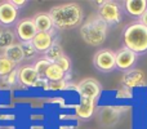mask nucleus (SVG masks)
I'll use <instances>...</instances> for the list:
<instances>
[{"mask_svg":"<svg viewBox=\"0 0 147 129\" xmlns=\"http://www.w3.org/2000/svg\"><path fill=\"white\" fill-rule=\"evenodd\" d=\"M32 20H34V22H35L38 32H49V31H52L54 28L48 13H43V12L36 13L32 17Z\"/></svg>","mask_w":147,"mask_h":129,"instance_id":"nucleus-16","label":"nucleus"},{"mask_svg":"<svg viewBox=\"0 0 147 129\" xmlns=\"http://www.w3.org/2000/svg\"><path fill=\"white\" fill-rule=\"evenodd\" d=\"M27 119L30 123H36V124H41L43 122H45L47 115L44 112H28Z\"/></svg>","mask_w":147,"mask_h":129,"instance_id":"nucleus-28","label":"nucleus"},{"mask_svg":"<svg viewBox=\"0 0 147 129\" xmlns=\"http://www.w3.org/2000/svg\"><path fill=\"white\" fill-rule=\"evenodd\" d=\"M57 30L53 28L49 32H38L35 35V38L32 39V44L35 47V49L38 51V53L44 54L52 45L53 43H56L57 40Z\"/></svg>","mask_w":147,"mask_h":129,"instance_id":"nucleus-13","label":"nucleus"},{"mask_svg":"<svg viewBox=\"0 0 147 129\" xmlns=\"http://www.w3.org/2000/svg\"><path fill=\"white\" fill-rule=\"evenodd\" d=\"M14 32L20 43H23V41H32V39L38 34V30L32 18H22L16 25Z\"/></svg>","mask_w":147,"mask_h":129,"instance_id":"nucleus-10","label":"nucleus"},{"mask_svg":"<svg viewBox=\"0 0 147 129\" xmlns=\"http://www.w3.org/2000/svg\"><path fill=\"white\" fill-rule=\"evenodd\" d=\"M58 129H79L78 125H74V124H63V125H58Z\"/></svg>","mask_w":147,"mask_h":129,"instance_id":"nucleus-32","label":"nucleus"},{"mask_svg":"<svg viewBox=\"0 0 147 129\" xmlns=\"http://www.w3.org/2000/svg\"><path fill=\"white\" fill-rule=\"evenodd\" d=\"M120 81H121L123 86H127L132 91H134L137 88H143V86L147 85V78L145 72L140 68H133V70L125 72Z\"/></svg>","mask_w":147,"mask_h":129,"instance_id":"nucleus-11","label":"nucleus"},{"mask_svg":"<svg viewBox=\"0 0 147 129\" xmlns=\"http://www.w3.org/2000/svg\"><path fill=\"white\" fill-rule=\"evenodd\" d=\"M123 47L128 48L137 56L147 53V27L140 21L128 23L121 32Z\"/></svg>","mask_w":147,"mask_h":129,"instance_id":"nucleus-3","label":"nucleus"},{"mask_svg":"<svg viewBox=\"0 0 147 129\" xmlns=\"http://www.w3.org/2000/svg\"><path fill=\"white\" fill-rule=\"evenodd\" d=\"M93 66L97 71L102 74H109L116 70V57L115 51L109 48H102L97 51L93 56Z\"/></svg>","mask_w":147,"mask_h":129,"instance_id":"nucleus-6","label":"nucleus"},{"mask_svg":"<svg viewBox=\"0 0 147 129\" xmlns=\"http://www.w3.org/2000/svg\"><path fill=\"white\" fill-rule=\"evenodd\" d=\"M115 57H116V70L120 72H128V71L136 68L138 61V56L129 51L125 47H121L117 51H115Z\"/></svg>","mask_w":147,"mask_h":129,"instance_id":"nucleus-8","label":"nucleus"},{"mask_svg":"<svg viewBox=\"0 0 147 129\" xmlns=\"http://www.w3.org/2000/svg\"><path fill=\"white\" fill-rule=\"evenodd\" d=\"M109 26L98 17L97 13L90 14L79 27L81 40L90 47H101L107 40Z\"/></svg>","mask_w":147,"mask_h":129,"instance_id":"nucleus-2","label":"nucleus"},{"mask_svg":"<svg viewBox=\"0 0 147 129\" xmlns=\"http://www.w3.org/2000/svg\"><path fill=\"white\" fill-rule=\"evenodd\" d=\"M27 129H47V127L44 124H30Z\"/></svg>","mask_w":147,"mask_h":129,"instance_id":"nucleus-33","label":"nucleus"},{"mask_svg":"<svg viewBox=\"0 0 147 129\" xmlns=\"http://www.w3.org/2000/svg\"><path fill=\"white\" fill-rule=\"evenodd\" d=\"M22 45V51H23V56H25V61H30V59L35 58L38 56V51L35 49L32 41H23L21 43Z\"/></svg>","mask_w":147,"mask_h":129,"instance_id":"nucleus-22","label":"nucleus"},{"mask_svg":"<svg viewBox=\"0 0 147 129\" xmlns=\"http://www.w3.org/2000/svg\"><path fill=\"white\" fill-rule=\"evenodd\" d=\"M65 75L66 74L56 63H51V66L48 67V70L45 72V79L48 81H59V80H63Z\"/></svg>","mask_w":147,"mask_h":129,"instance_id":"nucleus-20","label":"nucleus"},{"mask_svg":"<svg viewBox=\"0 0 147 129\" xmlns=\"http://www.w3.org/2000/svg\"><path fill=\"white\" fill-rule=\"evenodd\" d=\"M0 129H17V128L13 124H1L0 125Z\"/></svg>","mask_w":147,"mask_h":129,"instance_id":"nucleus-35","label":"nucleus"},{"mask_svg":"<svg viewBox=\"0 0 147 129\" xmlns=\"http://www.w3.org/2000/svg\"><path fill=\"white\" fill-rule=\"evenodd\" d=\"M102 92H103L102 84L94 78H84L76 84V93L79 94V98L98 101Z\"/></svg>","mask_w":147,"mask_h":129,"instance_id":"nucleus-7","label":"nucleus"},{"mask_svg":"<svg viewBox=\"0 0 147 129\" xmlns=\"http://www.w3.org/2000/svg\"><path fill=\"white\" fill-rule=\"evenodd\" d=\"M134 97V92L132 89L127 88V86H120L119 89L115 91V98L120 99V101H124V99H132Z\"/></svg>","mask_w":147,"mask_h":129,"instance_id":"nucleus-25","label":"nucleus"},{"mask_svg":"<svg viewBox=\"0 0 147 129\" xmlns=\"http://www.w3.org/2000/svg\"><path fill=\"white\" fill-rule=\"evenodd\" d=\"M58 118H59V120H63V122H66V120H79V119H78V116H76L75 114H72V115L61 114Z\"/></svg>","mask_w":147,"mask_h":129,"instance_id":"nucleus-31","label":"nucleus"},{"mask_svg":"<svg viewBox=\"0 0 147 129\" xmlns=\"http://www.w3.org/2000/svg\"><path fill=\"white\" fill-rule=\"evenodd\" d=\"M48 14L57 31L72 30L80 27L81 23L84 22V9L76 1L63 3L52 7Z\"/></svg>","mask_w":147,"mask_h":129,"instance_id":"nucleus-1","label":"nucleus"},{"mask_svg":"<svg viewBox=\"0 0 147 129\" xmlns=\"http://www.w3.org/2000/svg\"><path fill=\"white\" fill-rule=\"evenodd\" d=\"M96 13L109 27L119 25L123 21V14H124L121 3L115 0H106L105 5L98 8Z\"/></svg>","mask_w":147,"mask_h":129,"instance_id":"nucleus-5","label":"nucleus"},{"mask_svg":"<svg viewBox=\"0 0 147 129\" xmlns=\"http://www.w3.org/2000/svg\"><path fill=\"white\" fill-rule=\"evenodd\" d=\"M97 101L88 98H79L78 103L74 105V112L80 120H90L96 115Z\"/></svg>","mask_w":147,"mask_h":129,"instance_id":"nucleus-12","label":"nucleus"},{"mask_svg":"<svg viewBox=\"0 0 147 129\" xmlns=\"http://www.w3.org/2000/svg\"><path fill=\"white\" fill-rule=\"evenodd\" d=\"M40 79L32 65H26L18 67V84L26 88H34L36 81Z\"/></svg>","mask_w":147,"mask_h":129,"instance_id":"nucleus-15","label":"nucleus"},{"mask_svg":"<svg viewBox=\"0 0 147 129\" xmlns=\"http://www.w3.org/2000/svg\"><path fill=\"white\" fill-rule=\"evenodd\" d=\"M16 120H17V115L14 112H0V122H3L4 124H9V123L16 122Z\"/></svg>","mask_w":147,"mask_h":129,"instance_id":"nucleus-29","label":"nucleus"},{"mask_svg":"<svg viewBox=\"0 0 147 129\" xmlns=\"http://www.w3.org/2000/svg\"><path fill=\"white\" fill-rule=\"evenodd\" d=\"M1 80H3V83H4L5 85H8V86L17 85L18 84V67L16 68V70H13L9 75H7L5 78H3Z\"/></svg>","mask_w":147,"mask_h":129,"instance_id":"nucleus-27","label":"nucleus"},{"mask_svg":"<svg viewBox=\"0 0 147 129\" xmlns=\"http://www.w3.org/2000/svg\"><path fill=\"white\" fill-rule=\"evenodd\" d=\"M18 18H20V9H17L10 0L0 1V26L3 27L16 26L20 21Z\"/></svg>","mask_w":147,"mask_h":129,"instance_id":"nucleus-9","label":"nucleus"},{"mask_svg":"<svg viewBox=\"0 0 147 129\" xmlns=\"http://www.w3.org/2000/svg\"><path fill=\"white\" fill-rule=\"evenodd\" d=\"M120 3L123 12L132 18L140 20L141 16L147 10V0H124Z\"/></svg>","mask_w":147,"mask_h":129,"instance_id":"nucleus-14","label":"nucleus"},{"mask_svg":"<svg viewBox=\"0 0 147 129\" xmlns=\"http://www.w3.org/2000/svg\"><path fill=\"white\" fill-rule=\"evenodd\" d=\"M17 68V65L13 63L10 59H8L4 56V53L0 54V78H5L7 75H9L13 70Z\"/></svg>","mask_w":147,"mask_h":129,"instance_id":"nucleus-21","label":"nucleus"},{"mask_svg":"<svg viewBox=\"0 0 147 129\" xmlns=\"http://www.w3.org/2000/svg\"><path fill=\"white\" fill-rule=\"evenodd\" d=\"M10 1H12V4L14 5L17 9H22V8L27 4V0H10Z\"/></svg>","mask_w":147,"mask_h":129,"instance_id":"nucleus-30","label":"nucleus"},{"mask_svg":"<svg viewBox=\"0 0 147 129\" xmlns=\"http://www.w3.org/2000/svg\"><path fill=\"white\" fill-rule=\"evenodd\" d=\"M32 66L40 78H45V72H47V70H48V67L51 66V62H48L47 59H44L43 57H41V58H39Z\"/></svg>","mask_w":147,"mask_h":129,"instance_id":"nucleus-24","label":"nucleus"},{"mask_svg":"<svg viewBox=\"0 0 147 129\" xmlns=\"http://www.w3.org/2000/svg\"><path fill=\"white\" fill-rule=\"evenodd\" d=\"M138 21H140V22L142 23L143 26H146V27H147V10H146L145 13H143L142 16H141V18H140Z\"/></svg>","mask_w":147,"mask_h":129,"instance_id":"nucleus-34","label":"nucleus"},{"mask_svg":"<svg viewBox=\"0 0 147 129\" xmlns=\"http://www.w3.org/2000/svg\"><path fill=\"white\" fill-rule=\"evenodd\" d=\"M65 74H70L72 70V62H71V58H70L67 54H62L56 62H54Z\"/></svg>","mask_w":147,"mask_h":129,"instance_id":"nucleus-23","label":"nucleus"},{"mask_svg":"<svg viewBox=\"0 0 147 129\" xmlns=\"http://www.w3.org/2000/svg\"><path fill=\"white\" fill-rule=\"evenodd\" d=\"M130 111L127 105H101L96 110V119L102 129H114Z\"/></svg>","mask_w":147,"mask_h":129,"instance_id":"nucleus-4","label":"nucleus"},{"mask_svg":"<svg viewBox=\"0 0 147 129\" xmlns=\"http://www.w3.org/2000/svg\"><path fill=\"white\" fill-rule=\"evenodd\" d=\"M4 56L16 65H18L22 61H25V56H23V51H22V45H21V43H14L12 47H9L8 49H5Z\"/></svg>","mask_w":147,"mask_h":129,"instance_id":"nucleus-17","label":"nucleus"},{"mask_svg":"<svg viewBox=\"0 0 147 129\" xmlns=\"http://www.w3.org/2000/svg\"><path fill=\"white\" fill-rule=\"evenodd\" d=\"M67 81L59 80V81H48V86H47V92H66Z\"/></svg>","mask_w":147,"mask_h":129,"instance_id":"nucleus-26","label":"nucleus"},{"mask_svg":"<svg viewBox=\"0 0 147 129\" xmlns=\"http://www.w3.org/2000/svg\"><path fill=\"white\" fill-rule=\"evenodd\" d=\"M16 32L13 30H3L0 31V51H5L16 43Z\"/></svg>","mask_w":147,"mask_h":129,"instance_id":"nucleus-19","label":"nucleus"},{"mask_svg":"<svg viewBox=\"0 0 147 129\" xmlns=\"http://www.w3.org/2000/svg\"><path fill=\"white\" fill-rule=\"evenodd\" d=\"M62 54H65L63 48H62V45L59 44V41H56V43H53V45L43 54V58L47 59L48 62H51V63H54Z\"/></svg>","mask_w":147,"mask_h":129,"instance_id":"nucleus-18","label":"nucleus"}]
</instances>
